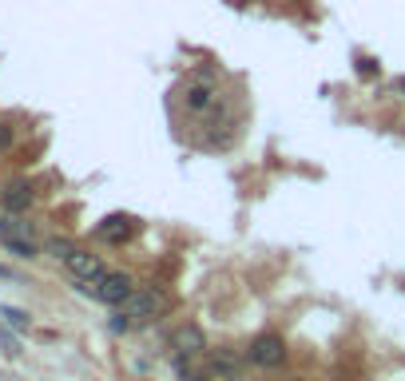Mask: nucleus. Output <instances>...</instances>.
<instances>
[{"mask_svg":"<svg viewBox=\"0 0 405 381\" xmlns=\"http://www.w3.org/2000/svg\"><path fill=\"white\" fill-rule=\"evenodd\" d=\"M32 199H36V190H32V183H8L4 187V211H28Z\"/></svg>","mask_w":405,"mask_h":381,"instance_id":"7","label":"nucleus"},{"mask_svg":"<svg viewBox=\"0 0 405 381\" xmlns=\"http://www.w3.org/2000/svg\"><path fill=\"white\" fill-rule=\"evenodd\" d=\"M246 358H251L254 365H263V370H278V365L286 361V341H283V334H258V338L251 341Z\"/></svg>","mask_w":405,"mask_h":381,"instance_id":"4","label":"nucleus"},{"mask_svg":"<svg viewBox=\"0 0 405 381\" xmlns=\"http://www.w3.org/2000/svg\"><path fill=\"white\" fill-rule=\"evenodd\" d=\"M132 234V219L127 215H112V219L100 227V239H108V242H123Z\"/></svg>","mask_w":405,"mask_h":381,"instance_id":"8","label":"nucleus"},{"mask_svg":"<svg viewBox=\"0 0 405 381\" xmlns=\"http://www.w3.org/2000/svg\"><path fill=\"white\" fill-rule=\"evenodd\" d=\"M183 103H187V111H207L211 108V84H191Z\"/></svg>","mask_w":405,"mask_h":381,"instance_id":"9","label":"nucleus"},{"mask_svg":"<svg viewBox=\"0 0 405 381\" xmlns=\"http://www.w3.org/2000/svg\"><path fill=\"white\" fill-rule=\"evenodd\" d=\"M0 314L8 318V326H16V330H28V314H24V310H12V306H4Z\"/></svg>","mask_w":405,"mask_h":381,"instance_id":"10","label":"nucleus"},{"mask_svg":"<svg viewBox=\"0 0 405 381\" xmlns=\"http://www.w3.org/2000/svg\"><path fill=\"white\" fill-rule=\"evenodd\" d=\"M84 290H88L91 298L108 302V306H123V302H127V294L135 290V282H132V274L112 271V274H103L100 282H91V286H84Z\"/></svg>","mask_w":405,"mask_h":381,"instance_id":"2","label":"nucleus"},{"mask_svg":"<svg viewBox=\"0 0 405 381\" xmlns=\"http://www.w3.org/2000/svg\"><path fill=\"white\" fill-rule=\"evenodd\" d=\"M64 266H68L72 278L80 282V290H84V286H91V282H100L103 274H108V271H103V262L96 258L91 251H72L68 258H64Z\"/></svg>","mask_w":405,"mask_h":381,"instance_id":"5","label":"nucleus"},{"mask_svg":"<svg viewBox=\"0 0 405 381\" xmlns=\"http://www.w3.org/2000/svg\"><path fill=\"white\" fill-rule=\"evenodd\" d=\"M0 239L16 258H36V239H32V222L21 211H4L0 215Z\"/></svg>","mask_w":405,"mask_h":381,"instance_id":"1","label":"nucleus"},{"mask_svg":"<svg viewBox=\"0 0 405 381\" xmlns=\"http://www.w3.org/2000/svg\"><path fill=\"white\" fill-rule=\"evenodd\" d=\"M290 381H306V377H290Z\"/></svg>","mask_w":405,"mask_h":381,"instance_id":"13","label":"nucleus"},{"mask_svg":"<svg viewBox=\"0 0 405 381\" xmlns=\"http://www.w3.org/2000/svg\"><path fill=\"white\" fill-rule=\"evenodd\" d=\"M12 147V123L0 120V151H8Z\"/></svg>","mask_w":405,"mask_h":381,"instance_id":"12","label":"nucleus"},{"mask_svg":"<svg viewBox=\"0 0 405 381\" xmlns=\"http://www.w3.org/2000/svg\"><path fill=\"white\" fill-rule=\"evenodd\" d=\"M167 310V298H163L159 290H132L127 294V302L120 306V314L127 322H152L155 314Z\"/></svg>","mask_w":405,"mask_h":381,"instance_id":"3","label":"nucleus"},{"mask_svg":"<svg viewBox=\"0 0 405 381\" xmlns=\"http://www.w3.org/2000/svg\"><path fill=\"white\" fill-rule=\"evenodd\" d=\"M48 251H52V254H56V258H68V254H72V251H76V246H72V242H68V239H52V242H48Z\"/></svg>","mask_w":405,"mask_h":381,"instance_id":"11","label":"nucleus"},{"mask_svg":"<svg viewBox=\"0 0 405 381\" xmlns=\"http://www.w3.org/2000/svg\"><path fill=\"white\" fill-rule=\"evenodd\" d=\"M175 350H179L183 358H195V353L207 350V338H202L199 326H179V334H175Z\"/></svg>","mask_w":405,"mask_h":381,"instance_id":"6","label":"nucleus"}]
</instances>
